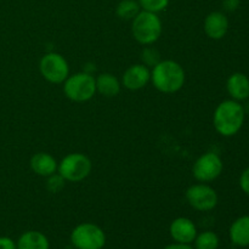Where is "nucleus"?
Segmentation results:
<instances>
[{"label":"nucleus","instance_id":"dca6fc26","mask_svg":"<svg viewBox=\"0 0 249 249\" xmlns=\"http://www.w3.org/2000/svg\"><path fill=\"white\" fill-rule=\"evenodd\" d=\"M17 249H49L50 242L40 231H26L17 241Z\"/></svg>","mask_w":249,"mask_h":249},{"label":"nucleus","instance_id":"1a4fd4ad","mask_svg":"<svg viewBox=\"0 0 249 249\" xmlns=\"http://www.w3.org/2000/svg\"><path fill=\"white\" fill-rule=\"evenodd\" d=\"M186 201L190 206L198 212H209L218 204V194L207 184H196L186 190Z\"/></svg>","mask_w":249,"mask_h":249},{"label":"nucleus","instance_id":"39448f33","mask_svg":"<svg viewBox=\"0 0 249 249\" xmlns=\"http://www.w3.org/2000/svg\"><path fill=\"white\" fill-rule=\"evenodd\" d=\"M92 169V163L83 153H70L62 158L57 167V173L70 182H79L87 179Z\"/></svg>","mask_w":249,"mask_h":249},{"label":"nucleus","instance_id":"4be33fe9","mask_svg":"<svg viewBox=\"0 0 249 249\" xmlns=\"http://www.w3.org/2000/svg\"><path fill=\"white\" fill-rule=\"evenodd\" d=\"M66 180L61 177L60 174H53L48 177V181H46V189L51 192V194H57L61 190L65 187Z\"/></svg>","mask_w":249,"mask_h":249},{"label":"nucleus","instance_id":"4468645a","mask_svg":"<svg viewBox=\"0 0 249 249\" xmlns=\"http://www.w3.org/2000/svg\"><path fill=\"white\" fill-rule=\"evenodd\" d=\"M29 164H31V169L36 175H40V177L44 178H48L50 175L55 174L57 172L58 167V163L56 162L55 158L45 152L36 153L31 158V163Z\"/></svg>","mask_w":249,"mask_h":249},{"label":"nucleus","instance_id":"6ab92c4d","mask_svg":"<svg viewBox=\"0 0 249 249\" xmlns=\"http://www.w3.org/2000/svg\"><path fill=\"white\" fill-rule=\"evenodd\" d=\"M194 242L196 249H218L220 241L215 232L204 231V232L197 233Z\"/></svg>","mask_w":249,"mask_h":249},{"label":"nucleus","instance_id":"20e7f679","mask_svg":"<svg viewBox=\"0 0 249 249\" xmlns=\"http://www.w3.org/2000/svg\"><path fill=\"white\" fill-rule=\"evenodd\" d=\"M63 92L71 101L87 102L96 94V80L88 72L68 75L63 82Z\"/></svg>","mask_w":249,"mask_h":249},{"label":"nucleus","instance_id":"f257e3e1","mask_svg":"<svg viewBox=\"0 0 249 249\" xmlns=\"http://www.w3.org/2000/svg\"><path fill=\"white\" fill-rule=\"evenodd\" d=\"M185 71L180 63L173 60H160L151 71V82L163 94L178 92L185 84Z\"/></svg>","mask_w":249,"mask_h":249},{"label":"nucleus","instance_id":"393cba45","mask_svg":"<svg viewBox=\"0 0 249 249\" xmlns=\"http://www.w3.org/2000/svg\"><path fill=\"white\" fill-rule=\"evenodd\" d=\"M241 4V0H223L224 9L228 11H235L238 9Z\"/></svg>","mask_w":249,"mask_h":249},{"label":"nucleus","instance_id":"5701e85b","mask_svg":"<svg viewBox=\"0 0 249 249\" xmlns=\"http://www.w3.org/2000/svg\"><path fill=\"white\" fill-rule=\"evenodd\" d=\"M240 186L242 191L249 196V168L243 170V173L240 177Z\"/></svg>","mask_w":249,"mask_h":249},{"label":"nucleus","instance_id":"423d86ee","mask_svg":"<svg viewBox=\"0 0 249 249\" xmlns=\"http://www.w3.org/2000/svg\"><path fill=\"white\" fill-rule=\"evenodd\" d=\"M71 242L75 249H102L106 245V233L96 224L83 223L72 230Z\"/></svg>","mask_w":249,"mask_h":249},{"label":"nucleus","instance_id":"412c9836","mask_svg":"<svg viewBox=\"0 0 249 249\" xmlns=\"http://www.w3.org/2000/svg\"><path fill=\"white\" fill-rule=\"evenodd\" d=\"M141 60H142L143 65L147 66V67H153V66L157 65L160 61V55L155 48H151V46H146L142 50L141 53Z\"/></svg>","mask_w":249,"mask_h":249},{"label":"nucleus","instance_id":"b1692460","mask_svg":"<svg viewBox=\"0 0 249 249\" xmlns=\"http://www.w3.org/2000/svg\"><path fill=\"white\" fill-rule=\"evenodd\" d=\"M0 249H17V245L12 238L2 236L0 237Z\"/></svg>","mask_w":249,"mask_h":249},{"label":"nucleus","instance_id":"2eb2a0df","mask_svg":"<svg viewBox=\"0 0 249 249\" xmlns=\"http://www.w3.org/2000/svg\"><path fill=\"white\" fill-rule=\"evenodd\" d=\"M231 242L237 247H248L249 246V215H243L236 219L230 226Z\"/></svg>","mask_w":249,"mask_h":249},{"label":"nucleus","instance_id":"0eeeda50","mask_svg":"<svg viewBox=\"0 0 249 249\" xmlns=\"http://www.w3.org/2000/svg\"><path fill=\"white\" fill-rule=\"evenodd\" d=\"M39 70L45 80L53 84H63L70 75V66L66 58L57 53H49L41 57Z\"/></svg>","mask_w":249,"mask_h":249},{"label":"nucleus","instance_id":"6e6552de","mask_svg":"<svg viewBox=\"0 0 249 249\" xmlns=\"http://www.w3.org/2000/svg\"><path fill=\"white\" fill-rule=\"evenodd\" d=\"M223 160L215 152H206L196 160L192 167V175L199 182H209L220 177Z\"/></svg>","mask_w":249,"mask_h":249},{"label":"nucleus","instance_id":"f8f14e48","mask_svg":"<svg viewBox=\"0 0 249 249\" xmlns=\"http://www.w3.org/2000/svg\"><path fill=\"white\" fill-rule=\"evenodd\" d=\"M204 32L207 36L214 40H220L226 36L229 31V19L225 14L220 11H214L207 15L203 23Z\"/></svg>","mask_w":249,"mask_h":249},{"label":"nucleus","instance_id":"7ed1b4c3","mask_svg":"<svg viewBox=\"0 0 249 249\" xmlns=\"http://www.w3.org/2000/svg\"><path fill=\"white\" fill-rule=\"evenodd\" d=\"M163 26L158 14L148 11H140L133 18L131 33L134 39L141 45H152L160 39Z\"/></svg>","mask_w":249,"mask_h":249},{"label":"nucleus","instance_id":"a878e982","mask_svg":"<svg viewBox=\"0 0 249 249\" xmlns=\"http://www.w3.org/2000/svg\"><path fill=\"white\" fill-rule=\"evenodd\" d=\"M164 249H195L192 248L191 245H185V243H172V245H168Z\"/></svg>","mask_w":249,"mask_h":249},{"label":"nucleus","instance_id":"9b49d317","mask_svg":"<svg viewBox=\"0 0 249 249\" xmlns=\"http://www.w3.org/2000/svg\"><path fill=\"white\" fill-rule=\"evenodd\" d=\"M151 80V71L143 63L133 65L124 72L122 84L129 90H140Z\"/></svg>","mask_w":249,"mask_h":249},{"label":"nucleus","instance_id":"9d476101","mask_svg":"<svg viewBox=\"0 0 249 249\" xmlns=\"http://www.w3.org/2000/svg\"><path fill=\"white\" fill-rule=\"evenodd\" d=\"M169 233L177 243L191 245L197 236V228L191 219L180 216L172 221L169 226Z\"/></svg>","mask_w":249,"mask_h":249},{"label":"nucleus","instance_id":"aec40b11","mask_svg":"<svg viewBox=\"0 0 249 249\" xmlns=\"http://www.w3.org/2000/svg\"><path fill=\"white\" fill-rule=\"evenodd\" d=\"M138 2L143 11L155 12V14L164 11L169 5V0H138Z\"/></svg>","mask_w":249,"mask_h":249},{"label":"nucleus","instance_id":"a211bd4d","mask_svg":"<svg viewBox=\"0 0 249 249\" xmlns=\"http://www.w3.org/2000/svg\"><path fill=\"white\" fill-rule=\"evenodd\" d=\"M141 11V7L139 5L138 0H122L119 4L117 5L116 14L119 18L122 19H131L133 21L134 17Z\"/></svg>","mask_w":249,"mask_h":249},{"label":"nucleus","instance_id":"f03ea898","mask_svg":"<svg viewBox=\"0 0 249 249\" xmlns=\"http://www.w3.org/2000/svg\"><path fill=\"white\" fill-rule=\"evenodd\" d=\"M245 108L235 100H225L218 105L213 114V124L220 135H236L245 123Z\"/></svg>","mask_w":249,"mask_h":249},{"label":"nucleus","instance_id":"f3484780","mask_svg":"<svg viewBox=\"0 0 249 249\" xmlns=\"http://www.w3.org/2000/svg\"><path fill=\"white\" fill-rule=\"evenodd\" d=\"M96 92L105 97H114L121 92V82L111 73H102L96 78Z\"/></svg>","mask_w":249,"mask_h":249},{"label":"nucleus","instance_id":"ddd939ff","mask_svg":"<svg viewBox=\"0 0 249 249\" xmlns=\"http://www.w3.org/2000/svg\"><path fill=\"white\" fill-rule=\"evenodd\" d=\"M226 89L235 101L247 100L249 97V78L243 73H233L226 82Z\"/></svg>","mask_w":249,"mask_h":249}]
</instances>
